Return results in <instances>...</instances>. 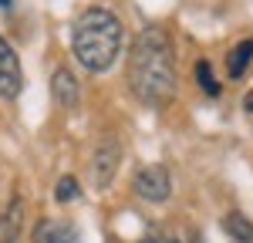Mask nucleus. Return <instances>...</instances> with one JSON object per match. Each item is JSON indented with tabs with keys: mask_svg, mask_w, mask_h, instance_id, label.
I'll use <instances>...</instances> for the list:
<instances>
[{
	"mask_svg": "<svg viewBox=\"0 0 253 243\" xmlns=\"http://www.w3.org/2000/svg\"><path fill=\"white\" fill-rule=\"evenodd\" d=\"M128 88L142 105L162 108L175 98V54L162 27H145L128 47Z\"/></svg>",
	"mask_w": 253,
	"mask_h": 243,
	"instance_id": "obj_1",
	"label": "nucleus"
},
{
	"mask_svg": "<svg viewBox=\"0 0 253 243\" xmlns=\"http://www.w3.org/2000/svg\"><path fill=\"white\" fill-rule=\"evenodd\" d=\"M31 243H78V230L64 220H41L31 233Z\"/></svg>",
	"mask_w": 253,
	"mask_h": 243,
	"instance_id": "obj_7",
	"label": "nucleus"
},
{
	"mask_svg": "<svg viewBox=\"0 0 253 243\" xmlns=\"http://www.w3.org/2000/svg\"><path fill=\"white\" fill-rule=\"evenodd\" d=\"M20 91H24L20 58H17V51L3 40V34H0V98L14 101V98H20Z\"/></svg>",
	"mask_w": 253,
	"mask_h": 243,
	"instance_id": "obj_4",
	"label": "nucleus"
},
{
	"mask_svg": "<svg viewBox=\"0 0 253 243\" xmlns=\"http://www.w3.org/2000/svg\"><path fill=\"white\" fill-rule=\"evenodd\" d=\"M142 243H182V240H175V237H169V233H149Z\"/></svg>",
	"mask_w": 253,
	"mask_h": 243,
	"instance_id": "obj_13",
	"label": "nucleus"
},
{
	"mask_svg": "<svg viewBox=\"0 0 253 243\" xmlns=\"http://www.w3.org/2000/svg\"><path fill=\"white\" fill-rule=\"evenodd\" d=\"M247 112H250V115H253V91H250V95H247Z\"/></svg>",
	"mask_w": 253,
	"mask_h": 243,
	"instance_id": "obj_14",
	"label": "nucleus"
},
{
	"mask_svg": "<svg viewBox=\"0 0 253 243\" xmlns=\"http://www.w3.org/2000/svg\"><path fill=\"white\" fill-rule=\"evenodd\" d=\"M51 91H54V101H58L61 108H75L78 98H81V84H78V78H75V71L58 68L54 78H51Z\"/></svg>",
	"mask_w": 253,
	"mask_h": 243,
	"instance_id": "obj_8",
	"label": "nucleus"
},
{
	"mask_svg": "<svg viewBox=\"0 0 253 243\" xmlns=\"http://www.w3.org/2000/svg\"><path fill=\"white\" fill-rule=\"evenodd\" d=\"M118 162H122L118 142L115 139L98 142L95 156H91V182H95V189H108L112 186V179H115V172H118Z\"/></svg>",
	"mask_w": 253,
	"mask_h": 243,
	"instance_id": "obj_5",
	"label": "nucleus"
},
{
	"mask_svg": "<svg viewBox=\"0 0 253 243\" xmlns=\"http://www.w3.org/2000/svg\"><path fill=\"white\" fill-rule=\"evenodd\" d=\"M189 243H203V237H199V233H193V237H189Z\"/></svg>",
	"mask_w": 253,
	"mask_h": 243,
	"instance_id": "obj_15",
	"label": "nucleus"
},
{
	"mask_svg": "<svg viewBox=\"0 0 253 243\" xmlns=\"http://www.w3.org/2000/svg\"><path fill=\"white\" fill-rule=\"evenodd\" d=\"M250 61H253V38H247V40H240L233 51L226 54V75L230 78H243L247 75V68H250Z\"/></svg>",
	"mask_w": 253,
	"mask_h": 243,
	"instance_id": "obj_9",
	"label": "nucleus"
},
{
	"mask_svg": "<svg viewBox=\"0 0 253 243\" xmlns=\"http://www.w3.org/2000/svg\"><path fill=\"white\" fill-rule=\"evenodd\" d=\"M122 20L105 10V7H88L78 20H75V31H71V51L84 71L91 75H105L115 58L122 54Z\"/></svg>",
	"mask_w": 253,
	"mask_h": 243,
	"instance_id": "obj_2",
	"label": "nucleus"
},
{
	"mask_svg": "<svg viewBox=\"0 0 253 243\" xmlns=\"http://www.w3.org/2000/svg\"><path fill=\"white\" fill-rule=\"evenodd\" d=\"M20 230H24V200L14 193L0 213V243H17Z\"/></svg>",
	"mask_w": 253,
	"mask_h": 243,
	"instance_id": "obj_6",
	"label": "nucleus"
},
{
	"mask_svg": "<svg viewBox=\"0 0 253 243\" xmlns=\"http://www.w3.org/2000/svg\"><path fill=\"white\" fill-rule=\"evenodd\" d=\"M81 196V186L75 176H61L58 186H54V200L58 202H71V200H78Z\"/></svg>",
	"mask_w": 253,
	"mask_h": 243,
	"instance_id": "obj_12",
	"label": "nucleus"
},
{
	"mask_svg": "<svg viewBox=\"0 0 253 243\" xmlns=\"http://www.w3.org/2000/svg\"><path fill=\"white\" fill-rule=\"evenodd\" d=\"M223 226H226V233H230L236 243H253V223L247 220L243 213H226Z\"/></svg>",
	"mask_w": 253,
	"mask_h": 243,
	"instance_id": "obj_10",
	"label": "nucleus"
},
{
	"mask_svg": "<svg viewBox=\"0 0 253 243\" xmlns=\"http://www.w3.org/2000/svg\"><path fill=\"white\" fill-rule=\"evenodd\" d=\"M132 186H135V196L145 202H166L172 196V179H169L166 165H145V169H138Z\"/></svg>",
	"mask_w": 253,
	"mask_h": 243,
	"instance_id": "obj_3",
	"label": "nucleus"
},
{
	"mask_svg": "<svg viewBox=\"0 0 253 243\" xmlns=\"http://www.w3.org/2000/svg\"><path fill=\"white\" fill-rule=\"evenodd\" d=\"M196 81H199V88L206 91V95H219V81H216L213 68H210V61H196Z\"/></svg>",
	"mask_w": 253,
	"mask_h": 243,
	"instance_id": "obj_11",
	"label": "nucleus"
},
{
	"mask_svg": "<svg viewBox=\"0 0 253 243\" xmlns=\"http://www.w3.org/2000/svg\"><path fill=\"white\" fill-rule=\"evenodd\" d=\"M0 10H10V0H0Z\"/></svg>",
	"mask_w": 253,
	"mask_h": 243,
	"instance_id": "obj_16",
	"label": "nucleus"
}]
</instances>
